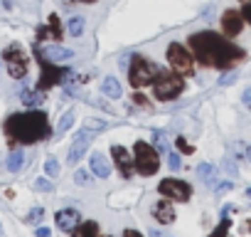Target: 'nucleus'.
<instances>
[{"label": "nucleus", "mask_w": 251, "mask_h": 237, "mask_svg": "<svg viewBox=\"0 0 251 237\" xmlns=\"http://www.w3.org/2000/svg\"><path fill=\"white\" fill-rule=\"evenodd\" d=\"M62 77H64V72H62V69H57L52 62L42 59V77H40V89H50V87L59 84V82H62Z\"/></svg>", "instance_id": "nucleus-11"}, {"label": "nucleus", "mask_w": 251, "mask_h": 237, "mask_svg": "<svg viewBox=\"0 0 251 237\" xmlns=\"http://www.w3.org/2000/svg\"><path fill=\"white\" fill-rule=\"evenodd\" d=\"M241 3H251V0H241Z\"/></svg>", "instance_id": "nucleus-45"}, {"label": "nucleus", "mask_w": 251, "mask_h": 237, "mask_svg": "<svg viewBox=\"0 0 251 237\" xmlns=\"http://www.w3.org/2000/svg\"><path fill=\"white\" fill-rule=\"evenodd\" d=\"M79 3H96V0H79Z\"/></svg>", "instance_id": "nucleus-44"}, {"label": "nucleus", "mask_w": 251, "mask_h": 237, "mask_svg": "<svg viewBox=\"0 0 251 237\" xmlns=\"http://www.w3.org/2000/svg\"><path fill=\"white\" fill-rule=\"evenodd\" d=\"M148 237H173V235H168V232H163V230H151Z\"/></svg>", "instance_id": "nucleus-37"}, {"label": "nucleus", "mask_w": 251, "mask_h": 237, "mask_svg": "<svg viewBox=\"0 0 251 237\" xmlns=\"http://www.w3.org/2000/svg\"><path fill=\"white\" fill-rule=\"evenodd\" d=\"M101 89H103V94H106L108 99H118V96L123 94V89H121L118 79H113V77H106V79L101 82Z\"/></svg>", "instance_id": "nucleus-18"}, {"label": "nucleus", "mask_w": 251, "mask_h": 237, "mask_svg": "<svg viewBox=\"0 0 251 237\" xmlns=\"http://www.w3.org/2000/svg\"><path fill=\"white\" fill-rule=\"evenodd\" d=\"M72 124H74V111H67V114L62 116V121L57 124V136H62V134H64V131H67Z\"/></svg>", "instance_id": "nucleus-23"}, {"label": "nucleus", "mask_w": 251, "mask_h": 237, "mask_svg": "<svg viewBox=\"0 0 251 237\" xmlns=\"http://www.w3.org/2000/svg\"><path fill=\"white\" fill-rule=\"evenodd\" d=\"M158 190H160L165 198H173V200H180V203H185V200L190 198V185H187L185 180H177V178H165V180L158 185Z\"/></svg>", "instance_id": "nucleus-8"}, {"label": "nucleus", "mask_w": 251, "mask_h": 237, "mask_svg": "<svg viewBox=\"0 0 251 237\" xmlns=\"http://www.w3.org/2000/svg\"><path fill=\"white\" fill-rule=\"evenodd\" d=\"M133 99H136V101H138L141 106H148V101H146V96H143V94H136Z\"/></svg>", "instance_id": "nucleus-40"}, {"label": "nucleus", "mask_w": 251, "mask_h": 237, "mask_svg": "<svg viewBox=\"0 0 251 237\" xmlns=\"http://www.w3.org/2000/svg\"><path fill=\"white\" fill-rule=\"evenodd\" d=\"M249 198H251V188H249Z\"/></svg>", "instance_id": "nucleus-46"}, {"label": "nucleus", "mask_w": 251, "mask_h": 237, "mask_svg": "<svg viewBox=\"0 0 251 237\" xmlns=\"http://www.w3.org/2000/svg\"><path fill=\"white\" fill-rule=\"evenodd\" d=\"M222 28H224V32L231 37V35H239L241 32V28H244V18H241V13H236V10H226L224 15H222Z\"/></svg>", "instance_id": "nucleus-13"}, {"label": "nucleus", "mask_w": 251, "mask_h": 237, "mask_svg": "<svg viewBox=\"0 0 251 237\" xmlns=\"http://www.w3.org/2000/svg\"><path fill=\"white\" fill-rule=\"evenodd\" d=\"M175 144H177V146H180V151H185V153H192V151H195V148H192L185 139H175Z\"/></svg>", "instance_id": "nucleus-33"}, {"label": "nucleus", "mask_w": 251, "mask_h": 237, "mask_svg": "<svg viewBox=\"0 0 251 237\" xmlns=\"http://www.w3.org/2000/svg\"><path fill=\"white\" fill-rule=\"evenodd\" d=\"M54 220H57V227H59V230L72 232V230L79 225V212H76V210H72V207H67V210H59Z\"/></svg>", "instance_id": "nucleus-14"}, {"label": "nucleus", "mask_w": 251, "mask_h": 237, "mask_svg": "<svg viewBox=\"0 0 251 237\" xmlns=\"http://www.w3.org/2000/svg\"><path fill=\"white\" fill-rule=\"evenodd\" d=\"M249 230H251V222H249Z\"/></svg>", "instance_id": "nucleus-48"}, {"label": "nucleus", "mask_w": 251, "mask_h": 237, "mask_svg": "<svg viewBox=\"0 0 251 237\" xmlns=\"http://www.w3.org/2000/svg\"><path fill=\"white\" fill-rule=\"evenodd\" d=\"M42 215H45V210H42V207H35V210H30V215H27L25 220H27V222H40Z\"/></svg>", "instance_id": "nucleus-30"}, {"label": "nucleus", "mask_w": 251, "mask_h": 237, "mask_svg": "<svg viewBox=\"0 0 251 237\" xmlns=\"http://www.w3.org/2000/svg\"><path fill=\"white\" fill-rule=\"evenodd\" d=\"M226 232H229V217H224V220L212 230V235H209V237H226Z\"/></svg>", "instance_id": "nucleus-25"}, {"label": "nucleus", "mask_w": 251, "mask_h": 237, "mask_svg": "<svg viewBox=\"0 0 251 237\" xmlns=\"http://www.w3.org/2000/svg\"><path fill=\"white\" fill-rule=\"evenodd\" d=\"M45 173H47L50 178H57V176H59V163H57L54 158H50V161L45 163Z\"/></svg>", "instance_id": "nucleus-26"}, {"label": "nucleus", "mask_w": 251, "mask_h": 237, "mask_svg": "<svg viewBox=\"0 0 251 237\" xmlns=\"http://www.w3.org/2000/svg\"><path fill=\"white\" fill-rule=\"evenodd\" d=\"M37 237H52V232H50L47 227H40V230H37Z\"/></svg>", "instance_id": "nucleus-39"}, {"label": "nucleus", "mask_w": 251, "mask_h": 237, "mask_svg": "<svg viewBox=\"0 0 251 237\" xmlns=\"http://www.w3.org/2000/svg\"><path fill=\"white\" fill-rule=\"evenodd\" d=\"M0 235H3V227H0Z\"/></svg>", "instance_id": "nucleus-47"}, {"label": "nucleus", "mask_w": 251, "mask_h": 237, "mask_svg": "<svg viewBox=\"0 0 251 237\" xmlns=\"http://www.w3.org/2000/svg\"><path fill=\"white\" fill-rule=\"evenodd\" d=\"M168 62H170V67H173L175 72H180V74H190L195 59H192V55H190L182 45L173 42V45L168 47Z\"/></svg>", "instance_id": "nucleus-7"}, {"label": "nucleus", "mask_w": 251, "mask_h": 237, "mask_svg": "<svg viewBox=\"0 0 251 237\" xmlns=\"http://www.w3.org/2000/svg\"><path fill=\"white\" fill-rule=\"evenodd\" d=\"M96 235H99L96 222H81L72 230V237H96Z\"/></svg>", "instance_id": "nucleus-19"}, {"label": "nucleus", "mask_w": 251, "mask_h": 237, "mask_svg": "<svg viewBox=\"0 0 251 237\" xmlns=\"http://www.w3.org/2000/svg\"><path fill=\"white\" fill-rule=\"evenodd\" d=\"M182 91H185V82L180 77H163L153 84V94L163 101H170V99L180 96Z\"/></svg>", "instance_id": "nucleus-6"}, {"label": "nucleus", "mask_w": 251, "mask_h": 237, "mask_svg": "<svg viewBox=\"0 0 251 237\" xmlns=\"http://www.w3.org/2000/svg\"><path fill=\"white\" fill-rule=\"evenodd\" d=\"M103 237H108V235H103Z\"/></svg>", "instance_id": "nucleus-49"}, {"label": "nucleus", "mask_w": 251, "mask_h": 237, "mask_svg": "<svg viewBox=\"0 0 251 237\" xmlns=\"http://www.w3.org/2000/svg\"><path fill=\"white\" fill-rule=\"evenodd\" d=\"M168 166L173 171H180V156L177 153H168Z\"/></svg>", "instance_id": "nucleus-31"}, {"label": "nucleus", "mask_w": 251, "mask_h": 237, "mask_svg": "<svg viewBox=\"0 0 251 237\" xmlns=\"http://www.w3.org/2000/svg\"><path fill=\"white\" fill-rule=\"evenodd\" d=\"M89 163H91V173L96 178H108L111 176V163H108V158L103 153H94L89 158Z\"/></svg>", "instance_id": "nucleus-15"}, {"label": "nucleus", "mask_w": 251, "mask_h": 237, "mask_svg": "<svg viewBox=\"0 0 251 237\" xmlns=\"http://www.w3.org/2000/svg\"><path fill=\"white\" fill-rule=\"evenodd\" d=\"M190 50H192L195 59H200L207 67H217V69H226V67H231L234 62H239L244 57V52L239 47H234L231 42H226L224 37H219L209 30L192 35L190 37Z\"/></svg>", "instance_id": "nucleus-1"}, {"label": "nucleus", "mask_w": 251, "mask_h": 237, "mask_svg": "<svg viewBox=\"0 0 251 237\" xmlns=\"http://www.w3.org/2000/svg\"><path fill=\"white\" fill-rule=\"evenodd\" d=\"M3 57H5L8 74H10L13 79H23V77L27 74V55L23 52L20 45H10V47L5 50Z\"/></svg>", "instance_id": "nucleus-5"}, {"label": "nucleus", "mask_w": 251, "mask_h": 237, "mask_svg": "<svg viewBox=\"0 0 251 237\" xmlns=\"http://www.w3.org/2000/svg\"><path fill=\"white\" fill-rule=\"evenodd\" d=\"M67 28H69V32H72L74 37H76V35H81V32H84V18H79V15H76V18H72Z\"/></svg>", "instance_id": "nucleus-24"}, {"label": "nucleus", "mask_w": 251, "mask_h": 237, "mask_svg": "<svg viewBox=\"0 0 251 237\" xmlns=\"http://www.w3.org/2000/svg\"><path fill=\"white\" fill-rule=\"evenodd\" d=\"M246 158H249V161H251V146H249V148H246Z\"/></svg>", "instance_id": "nucleus-43"}, {"label": "nucleus", "mask_w": 251, "mask_h": 237, "mask_svg": "<svg viewBox=\"0 0 251 237\" xmlns=\"http://www.w3.org/2000/svg\"><path fill=\"white\" fill-rule=\"evenodd\" d=\"M74 183H76V185H89L91 178H89L86 171H76V173H74Z\"/></svg>", "instance_id": "nucleus-28"}, {"label": "nucleus", "mask_w": 251, "mask_h": 237, "mask_svg": "<svg viewBox=\"0 0 251 237\" xmlns=\"http://www.w3.org/2000/svg\"><path fill=\"white\" fill-rule=\"evenodd\" d=\"M224 168H226V171H229L231 176H236V166H234L231 161H226V163H224Z\"/></svg>", "instance_id": "nucleus-38"}, {"label": "nucleus", "mask_w": 251, "mask_h": 237, "mask_svg": "<svg viewBox=\"0 0 251 237\" xmlns=\"http://www.w3.org/2000/svg\"><path fill=\"white\" fill-rule=\"evenodd\" d=\"M153 74H155V67L146 59V57H133L131 62V69H128V79H131V87L141 89V87H148L153 82Z\"/></svg>", "instance_id": "nucleus-4"}, {"label": "nucleus", "mask_w": 251, "mask_h": 237, "mask_svg": "<svg viewBox=\"0 0 251 237\" xmlns=\"http://www.w3.org/2000/svg\"><path fill=\"white\" fill-rule=\"evenodd\" d=\"M111 153H113V163L118 166L121 176L123 178H131V173H133V158H131V153L126 151L123 146H113Z\"/></svg>", "instance_id": "nucleus-10"}, {"label": "nucleus", "mask_w": 251, "mask_h": 237, "mask_svg": "<svg viewBox=\"0 0 251 237\" xmlns=\"http://www.w3.org/2000/svg\"><path fill=\"white\" fill-rule=\"evenodd\" d=\"M241 99H244V106H246V109H251V87H249V89H244Z\"/></svg>", "instance_id": "nucleus-36"}, {"label": "nucleus", "mask_w": 251, "mask_h": 237, "mask_svg": "<svg viewBox=\"0 0 251 237\" xmlns=\"http://www.w3.org/2000/svg\"><path fill=\"white\" fill-rule=\"evenodd\" d=\"M23 163H25V156H23V151H13V153L8 156V171L18 173V171L23 168Z\"/></svg>", "instance_id": "nucleus-22"}, {"label": "nucleus", "mask_w": 251, "mask_h": 237, "mask_svg": "<svg viewBox=\"0 0 251 237\" xmlns=\"http://www.w3.org/2000/svg\"><path fill=\"white\" fill-rule=\"evenodd\" d=\"M47 32H50L54 40H59V37H62V28H59V18H57V15H50V25L40 30V40H42V37H47Z\"/></svg>", "instance_id": "nucleus-20"}, {"label": "nucleus", "mask_w": 251, "mask_h": 237, "mask_svg": "<svg viewBox=\"0 0 251 237\" xmlns=\"http://www.w3.org/2000/svg\"><path fill=\"white\" fill-rule=\"evenodd\" d=\"M136 171L141 176H153L158 168H160V158H158V151L153 146H148L146 141H138L136 144Z\"/></svg>", "instance_id": "nucleus-3"}, {"label": "nucleus", "mask_w": 251, "mask_h": 237, "mask_svg": "<svg viewBox=\"0 0 251 237\" xmlns=\"http://www.w3.org/2000/svg\"><path fill=\"white\" fill-rule=\"evenodd\" d=\"M153 215H155V220H158V222H163V225H170V222L175 220V210H173V203H170V200H160V203L155 205Z\"/></svg>", "instance_id": "nucleus-16"}, {"label": "nucleus", "mask_w": 251, "mask_h": 237, "mask_svg": "<svg viewBox=\"0 0 251 237\" xmlns=\"http://www.w3.org/2000/svg\"><path fill=\"white\" fill-rule=\"evenodd\" d=\"M224 190H231V183H222L219 185V193H224Z\"/></svg>", "instance_id": "nucleus-42"}, {"label": "nucleus", "mask_w": 251, "mask_h": 237, "mask_svg": "<svg viewBox=\"0 0 251 237\" xmlns=\"http://www.w3.org/2000/svg\"><path fill=\"white\" fill-rule=\"evenodd\" d=\"M197 176H200V180L204 183V185H217V178H219V171L212 166V163H202L200 168H197Z\"/></svg>", "instance_id": "nucleus-17"}, {"label": "nucleus", "mask_w": 251, "mask_h": 237, "mask_svg": "<svg viewBox=\"0 0 251 237\" xmlns=\"http://www.w3.org/2000/svg\"><path fill=\"white\" fill-rule=\"evenodd\" d=\"M35 188H37V190H52V180H47V178H37V180H35Z\"/></svg>", "instance_id": "nucleus-32"}, {"label": "nucleus", "mask_w": 251, "mask_h": 237, "mask_svg": "<svg viewBox=\"0 0 251 237\" xmlns=\"http://www.w3.org/2000/svg\"><path fill=\"white\" fill-rule=\"evenodd\" d=\"M241 18L251 25V3H244V8H241Z\"/></svg>", "instance_id": "nucleus-34"}, {"label": "nucleus", "mask_w": 251, "mask_h": 237, "mask_svg": "<svg viewBox=\"0 0 251 237\" xmlns=\"http://www.w3.org/2000/svg\"><path fill=\"white\" fill-rule=\"evenodd\" d=\"M84 129H86V131H91V129H94V131H103V129H106V124H103V121H99V118H89Z\"/></svg>", "instance_id": "nucleus-29"}, {"label": "nucleus", "mask_w": 251, "mask_h": 237, "mask_svg": "<svg viewBox=\"0 0 251 237\" xmlns=\"http://www.w3.org/2000/svg\"><path fill=\"white\" fill-rule=\"evenodd\" d=\"M40 55H42V59H47V62H52V64H57V62H67V59L74 57L72 50L59 47V45H47V47L40 50Z\"/></svg>", "instance_id": "nucleus-12"}, {"label": "nucleus", "mask_w": 251, "mask_h": 237, "mask_svg": "<svg viewBox=\"0 0 251 237\" xmlns=\"http://www.w3.org/2000/svg\"><path fill=\"white\" fill-rule=\"evenodd\" d=\"M153 141H155L158 151H168V141H165V136L160 131H153Z\"/></svg>", "instance_id": "nucleus-27"}, {"label": "nucleus", "mask_w": 251, "mask_h": 237, "mask_svg": "<svg viewBox=\"0 0 251 237\" xmlns=\"http://www.w3.org/2000/svg\"><path fill=\"white\" fill-rule=\"evenodd\" d=\"M5 134L15 144H35L50 136V121L47 114L30 111V114H13L5 121Z\"/></svg>", "instance_id": "nucleus-2"}, {"label": "nucleus", "mask_w": 251, "mask_h": 237, "mask_svg": "<svg viewBox=\"0 0 251 237\" xmlns=\"http://www.w3.org/2000/svg\"><path fill=\"white\" fill-rule=\"evenodd\" d=\"M234 79H236V72H231V74H224V77L219 79V84H222V87H226V84H231Z\"/></svg>", "instance_id": "nucleus-35"}, {"label": "nucleus", "mask_w": 251, "mask_h": 237, "mask_svg": "<svg viewBox=\"0 0 251 237\" xmlns=\"http://www.w3.org/2000/svg\"><path fill=\"white\" fill-rule=\"evenodd\" d=\"M89 144H91V134L84 129V131H79L76 136H74V144H72V148H69V163L74 166V163H79L84 156H86V151H89Z\"/></svg>", "instance_id": "nucleus-9"}, {"label": "nucleus", "mask_w": 251, "mask_h": 237, "mask_svg": "<svg viewBox=\"0 0 251 237\" xmlns=\"http://www.w3.org/2000/svg\"><path fill=\"white\" fill-rule=\"evenodd\" d=\"M123 237H141V232H136V230H126Z\"/></svg>", "instance_id": "nucleus-41"}, {"label": "nucleus", "mask_w": 251, "mask_h": 237, "mask_svg": "<svg viewBox=\"0 0 251 237\" xmlns=\"http://www.w3.org/2000/svg\"><path fill=\"white\" fill-rule=\"evenodd\" d=\"M42 101H45L42 91H32V89H25V91H23V104H25V106L35 109V106H40Z\"/></svg>", "instance_id": "nucleus-21"}]
</instances>
